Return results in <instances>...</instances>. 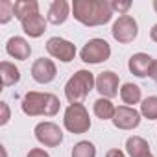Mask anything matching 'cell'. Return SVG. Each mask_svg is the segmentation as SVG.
<instances>
[{
    "mask_svg": "<svg viewBox=\"0 0 157 157\" xmlns=\"http://www.w3.org/2000/svg\"><path fill=\"white\" fill-rule=\"evenodd\" d=\"M72 13L83 26H104L113 19V10L107 0H74Z\"/></svg>",
    "mask_w": 157,
    "mask_h": 157,
    "instance_id": "1",
    "label": "cell"
},
{
    "mask_svg": "<svg viewBox=\"0 0 157 157\" xmlns=\"http://www.w3.org/2000/svg\"><path fill=\"white\" fill-rule=\"evenodd\" d=\"M59 98L52 93L30 91L24 94L21 109L28 117H54L59 111Z\"/></svg>",
    "mask_w": 157,
    "mask_h": 157,
    "instance_id": "2",
    "label": "cell"
},
{
    "mask_svg": "<svg viewBox=\"0 0 157 157\" xmlns=\"http://www.w3.org/2000/svg\"><path fill=\"white\" fill-rule=\"evenodd\" d=\"M96 87V78L91 70H78L74 76L68 78V82L65 83V96L70 104H82L89 93Z\"/></svg>",
    "mask_w": 157,
    "mask_h": 157,
    "instance_id": "3",
    "label": "cell"
},
{
    "mask_svg": "<svg viewBox=\"0 0 157 157\" xmlns=\"http://www.w3.org/2000/svg\"><path fill=\"white\" fill-rule=\"evenodd\" d=\"M63 126L68 133H74V135L87 133L91 129V117H89L87 107L83 104H70L65 109Z\"/></svg>",
    "mask_w": 157,
    "mask_h": 157,
    "instance_id": "4",
    "label": "cell"
},
{
    "mask_svg": "<svg viewBox=\"0 0 157 157\" xmlns=\"http://www.w3.org/2000/svg\"><path fill=\"white\" fill-rule=\"evenodd\" d=\"M80 57L83 63H89V65H98V63H104L111 57V46L105 39H89L85 43V46L82 48L80 52Z\"/></svg>",
    "mask_w": 157,
    "mask_h": 157,
    "instance_id": "5",
    "label": "cell"
},
{
    "mask_svg": "<svg viewBox=\"0 0 157 157\" xmlns=\"http://www.w3.org/2000/svg\"><path fill=\"white\" fill-rule=\"evenodd\" d=\"M111 35L115 41H118L120 44H129L137 39L139 35V24L131 15H120L111 28Z\"/></svg>",
    "mask_w": 157,
    "mask_h": 157,
    "instance_id": "6",
    "label": "cell"
},
{
    "mask_svg": "<svg viewBox=\"0 0 157 157\" xmlns=\"http://www.w3.org/2000/svg\"><path fill=\"white\" fill-rule=\"evenodd\" d=\"M39 144L46 148H56L63 142V131L56 122H39L33 129Z\"/></svg>",
    "mask_w": 157,
    "mask_h": 157,
    "instance_id": "7",
    "label": "cell"
},
{
    "mask_svg": "<svg viewBox=\"0 0 157 157\" xmlns=\"http://www.w3.org/2000/svg\"><path fill=\"white\" fill-rule=\"evenodd\" d=\"M46 52L54 57L59 59L63 63H70L76 57V46L74 43L63 39V37H50L46 41Z\"/></svg>",
    "mask_w": 157,
    "mask_h": 157,
    "instance_id": "8",
    "label": "cell"
},
{
    "mask_svg": "<svg viewBox=\"0 0 157 157\" xmlns=\"http://www.w3.org/2000/svg\"><path fill=\"white\" fill-rule=\"evenodd\" d=\"M140 117H142L140 111H137L135 107H129V105H118L111 122H113V126H115L117 129L129 131V129L139 128V124H140Z\"/></svg>",
    "mask_w": 157,
    "mask_h": 157,
    "instance_id": "9",
    "label": "cell"
},
{
    "mask_svg": "<svg viewBox=\"0 0 157 157\" xmlns=\"http://www.w3.org/2000/svg\"><path fill=\"white\" fill-rule=\"evenodd\" d=\"M118 85H120V78L113 70H104L96 78V91L100 93L102 98H115L118 94Z\"/></svg>",
    "mask_w": 157,
    "mask_h": 157,
    "instance_id": "10",
    "label": "cell"
},
{
    "mask_svg": "<svg viewBox=\"0 0 157 157\" xmlns=\"http://www.w3.org/2000/svg\"><path fill=\"white\" fill-rule=\"evenodd\" d=\"M56 74H57V68H56V63L48 57H39L33 61L32 65V78L37 82V83H50L56 80Z\"/></svg>",
    "mask_w": 157,
    "mask_h": 157,
    "instance_id": "11",
    "label": "cell"
},
{
    "mask_svg": "<svg viewBox=\"0 0 157 157\" xmlns=\"http://www.w3.org/2000/svg\"><path fill=\"white\" fill-rule=\"evenodd\" d=\"M6 52H8V56H11L13 59L26 61V59L30 57V54H32V46H30V43H28L24 37L15 35V37H10V39H8V43H6Z\"/></svg>",
    "mask_w": 157,
    "mask_h": 157,
    "instance_id": "12",
    "label": "cell"
},
{
    "mask_svg": "<svg viewBox=\"0 0 157 157\" xmlns=\"http://www.w3.org/2000/svg\"><path fill=\"white\" fill-rule=\"evenodd\" d=\"M70 10H72V4H68L67 0H54L48 8V15H46V21L54 26H59L63 24L68 15H70Z\"/></svg>",
    "mask_w": 157,
    "mask_h": 157,
    "instance_id": "13",
    "label": "cell"
},
{
    "mask_svg": "<svg viewBox=\"0 0 157 157\" xmlns=\"http://www.w3.org/2000/svg\"><path fill=\"white\" fill-rule=\"evenodd\" d=\"M151 63H153V57H150V56L144 54V52H137V54H133V56L129 57L128 68H129V72H131L133 76H137V78H146L148 72H150Z\"/></svg>",
    "mask_w": 157,
    "mask_h": 157,
    "instance_id": "14",
    "label": "cell"
},
{
    "mask_svg": "<svg viewBox=\"0 0 157 157\" xmlns=\"http://www.w3.org/2000/svg\"><path fill=\"white\" fill-rule=\"evenodd\" d=\"M46 22L48 21L41 13H35V15L28 17L26 21H22L21 24H22V30H24L26 35H30L32 39H37V37H41L46 32Z\"/></svg>",
    "mask_w": 157,
    "mask_h": 157,
    "instance_id": "15",
    "label": "cell"
},
{
    "mask_svg": "<svg viewBox=\"0 0 157 157\" xmlns=\"http://www.w3.org/2000/svg\"><path fill=\"white\" fill-rule=\"evenodd\" d=\"M13 13H15V19H19L22 22L28 17L39 13V2L37 0H17L13 6Z\"/></svg>",
    "mask_w": 157,
    "mask_h": 157,
    "instance_id": "16",
    "label": "cell"
},
{
    "mask_svg": "<svg viewBox=\"0 0 157 157\" xmlns=\"http://www.w3.org/2000/svg\"><path fill=\"white\" fill-rule=\"evenodd\" d=\"M0 78H2V85L4 87L17 85L21 82V70L10 61H2L0 63Z\"/></svg>",
    "mask_w": 157,
    "mask_h": 157,
    "instance_id": "17",
    "label": "cell"
},
{
    "mask_svg": "<svg viewBox=\"0 0 157 157\" xmlns=\"http://www.w3.org/2000/svg\"><path fill=\"white\" fill-rule=\"evenodd\" d=\"M126 151L129 157H142L146 153H150V144L146 139L139 137V135H133L126 140Z\"/></svg>",
    "mask_w": 157,
    "mask_h": 157,
    "instance_id": "18",
    "label": "cell"
},
{
    "mask_svg": "<svg viewBox=\"0 0 157 157\" xmlns=\"http://www.w3.org/2000/svg\"><path fill=\"white\" fill-rule=\"evenodd\" d=\"M120 98L126 105L133 107L135 104H139L142 100V93H140V87L135 85V83H124L120 87Z\"/></svg>",
    "mask_w": 157,
    "mask_h": 157,
    "instance_id": "19",
    "label": "cell"
},
{
    "mask_svg": "<svg viewBox=\"0 0 157 157\" xmlns=\"http://www.w3.org/2000/svg\"><path fill=\"white\" fill-rule=\"evenodd\" d=\"M93 111H94V115H96L100 120H113L117 107L113 105V102H111V100H107V98H102V96H100V98L94 102Z\"/></svg>",
    "mask_w": 157,
    "mask_h": 157,
    "instance_id": "20",
    "label": "cell"
},
{
    "mask_svg": "<svg viewBox=\"0 0 157 157\" xmlns=\"http://www.w3.org/2000/svg\"><path fill=\"white\" fill-rule=\"evenodd\" d=\"M72 157H96V146L89 140H80L72 148Z\"/></svg>",
    "mask_w": 157,
    "mask_h": 157,
    "instance_id": "21",
    "label": "cell"
},
{
    "mask_svg": "<svg viewBox=\"0 0 157 157\" xmlns=\"http://www.w3.org/2000/svg\"><path fill=\"white\" fill-rule=\"evenodd\" d=\"M140 115L148 120H157V96H148L142 100Z\"/></svg>",
    "mask_w": 157,
    "mask_h": 157,
    "instance_id": "22",
    "label": "cell"
},
{
    "mask_svg": "<svg viewBox=\"0 0 157 157\" xmlns=\"http://www.w3.org/2000/svg\"><path fill=\"white\" fill-rule=\"evenodd\" d=\"M13 6L15 2H11V0H0V24H8L15 17Z\"/></svg>",
    "mask_w": 157,
    "mask_h": 157,
    "instance_id": "23",
    "label": "cell"
},
{
    "mask_svg": "<svg viewBox=\"0 0 157 157\" xmlns=\"http://www.w3.org/2000/svg\"><path fill=\"white\" fill-rule=\"evenodd\" d=\"M113 13H120V15H128L129 8H131V2L129 0H124V2H120V0H113V2H109Z\"/></svg>",
    "mask_w": 157,
    "mask_h": 157,
    "instance_id": "24",
    "label": "cell"
},
{
    "mask_svg": "<svg viewBox=\"0 0 157 157\" xmlns=\"http://www.w3.org/2000/svg\"><path fill=\"white\" fill-rule=\"evenodd\" d=\"M0 109H2V117H0V126H6L11 118V111H10V105L6 102H0Z\"/></svg>",
    "mask_w": 157,
    "mask_h": 157,
    "instance_id": "25",
    "label": "cell"
},
{
    "mask_svg": "<svg viewBox=\"0 0 157 157\" xmlns=\"http://www.w3.org/2000/svg\"><path fill=\"white\" fill-rule=\"evenodd\" d=\"M26 157H50V153L46 150H43V148H32Z\"/></svg>",
    "mask_w": 157,
    "mask_h": 157,
    "instance_id": "26",
    "label": "cell"
},
{
    "mask_svg": "<svg viewBox=\"0 0 157 157\" xmlns=\"http://www.w3.org/2000/svg\"><path fill=\"white\" fill-rule=\"evenodd\" d=\"M148 76L151 78V80L157 83V59H153V63H151V67H150V72H148Z\"/></svg>",
    "mask_w": 157,
    "mask_h": 157,
    "instance_id": "27",
    "label": "cell"
},
{
    "mask_svg": "<svg viewBox=\"0 0 157 157\" xmlns=\"http://www.w3.org/2000/svg\"><path fill=\"white\" fill-rule=\"evenodd\" d=\"M105 157H126V153L122 150H118V148H113V150H109L105 153Z\"/></svg>",
    "mask_w": 157,
    "mask_h": 157,
    "instance_id": "28",
    "label": "cell"
},
{
    "mask_svg": "<svg viewBox=\"0 0 157 157\" xmlns=\"http://www.w3.org/2000/svg\"><path fill=\"white\" fill-rule=\"evenodd\" d=\"M150 39H151L153 43H157V24L151 26V30H150Z\"/></svg>",
    "mask_w": 157,
    "mask_h": 157,
    "instance_id": "29",
    "label": "cell"
},
{
    "mask_svg": "<svg viewBox=\"0 0 157 157\" xmlns=\"http://www.w3.org/2000/svg\"><path fill=\"white\" fill-rule=\"evenodd\" d=\"M151 6H153V10H155V13H157V0H153V4H151Z\"/></svg>",
    "mask_w": 157,
    "mask_h": 157,
    "instance_id": "30",
    "label": "cell"
},
{
    "mask_svg": "<svg viewBox=\"0 0 157 157\" xmlns=\"http://www.w3.org/2000/svg\"><path fill=\"white\" fill-rule=\"evenodd\" d=\"M142 157H153V155H151V151H150V153H146V155H142Z\"/></svg>",
    "mask_w": 157,
    "mask_h": 157,
    "instance_id": "31",
    "label": "cell"
}]
</instances>
